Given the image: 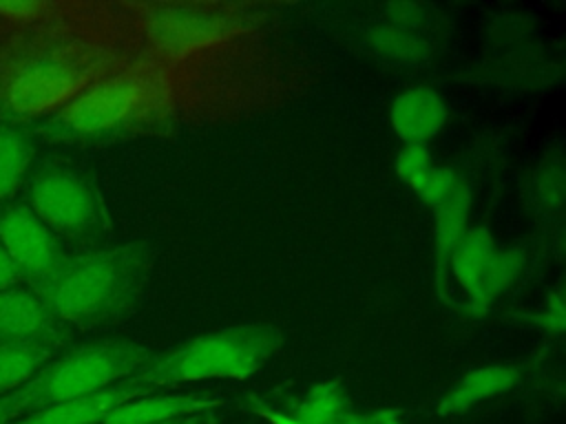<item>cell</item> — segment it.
<instances>
[{
  "mask_svg": "<svg viewBox=\"0 0 566 424\" xmlns=\"http://www.w3.org/2000/svg\"><path fill=\"white\" fill-rule=\"evenodd\" d=\"M126 55L106 18L73 4L38 24L0 31V117L29 126Z\"/></svg>",
  "mask_w": 566,
  "mask_h": 424,
  "instance_id": "1",
  "label": "cell"
},
{
  "mask_svg": "<svg viewBox=\"0 0 566 424\" xmlns=\"http://www.w3.org/2000/svg\"><path fill=\"white\" fill-rule=\"evenodd\" d=\"M175 97L168 68L130 53L29 128L42 144L104 146L159 128L175 113Z\"/></svg>",
  "mask_w": 566,
  "mask_h": 424,
  "instance_id": "2",
  "label": "cell"
},
{
  "mask_svg": "<svg viewBox=\"0 0 566 424\" xmlns=\"http://www.w3.org/2000/svg\"><path fill=\"white\" fill-rule=\"evenodd\" d=\"M150 272V243L130 241L71 254L35 294L73 331H99L133 311Z\"/></svg>",
  "mask_w": 566,
  "mask_h": 424,
  "instance_id": "3",
  "label": "cell"
},
{
  "mask_svg": "<svg viewBox=\"0 0 566 424\" xmlns=\"http://www.w3.org/2000/svg\"><path fill=\"white\" fill-rule=\"evenodd\" d=\"M139 57L172 64L256 33L268 7L252 2H135L124 4Z\"/></svg>",
  "mask_w": 566,
  "mask_h": 424,
  "instance_id": "4",
  "label": "cell"
},
{
  "mask_svg": "<svg viewBox=\"0 0 566 424\" xmlns=\"http://www.w3.org/2000/svg\"><path fill=\"white\" fill-rule=\"evenodd\" d=\"M20 199L73 252L102 247L113 221L95 172L71 157L38 155Z\"/></svg>",
  "mask_w": 566,
  "mask_h": 424,
  "instance_id": "5",
  "label": "cell"
},
{
  "mask_svg": "<svg viewBox=\"0 0 566 424\" xmlns=\"http://www.w3.org/2000/svg\"><path fill=\"white\" fill-rule=\"evenodd\" d=\"M281 344L283 331L272 325H234L153 356L133 375L153 391L208 380H248L279 353Z\"/></svg>",
  "mask_w": 566,
  "mask_h": 424,
  "instance_id": "6",
  "label": "cell"
},
{
  "mask_svg": "<svg viewBox=\"0 0 566 424\" xmlns=\"http://www.w3.org/2000/svg\"><path fill=\"white\" fill-rule=\"evenodd\" d=\"M153 356L148 347L122 338H99L64 349L4 398L11 420L113 386L137 373Z\"/></svg>",
  "mask_w": 566,
  "mask_h": 424,
  "instance_id": "7",
  "label": "cell"
},
{
  "mask_svg": "<svg viewBox=\"0 0 566 424\" xmlns=\"http://www.w3.org/2000/svg\"><path fill=\"white\" fill-rule=\"evenodd\" d=\"M0 245L9 254L20 283L33 292L73 254L20 197L0 205Z\"/></svg>",
  "mask_w": 566,
  "mask_h": 424,
  "instance_id": "8",
  "label": "cell"
},
{
  "mask_svg": "<svg viewBox=\"0 0 566 424\" xmlns=\"http://www.w3.org/2000/svg\"><path fill=\"white\" fill-rule=\"evenodd\" d=\"M73 333L27 285L0 289V342L53 340L71 344Z\"/></svg>",
  "mask_w": 566,
  "mask_h": 424,
  "instance_id": "9",
  "label": "cell"
},
{
  "mask_svg": "<svg viewBox=\"0 0 566 424\" xmlns=\"http://www.w3.org/2000/svg\"><path fill=\"white\" fill-rule=\"evenodd\" d=\"M144 393H155V391L142 380H137L135 375H130L113 386L18 417L11 424H102L117 406Z\"/></svg>",
  "mask_w": 566,
  "mask_h": 424,
  "instance_id": "10",
  "label": "cell"
},
{
  "mask_svg": "<svg viewBox=\"0 0 566 424\" xmlns=\"http://www.w3.org/2000/svg\"><path fill=\"white\" fill-rule=\"evenodd\" d=\"M447 119V102L424 84L398 93L389 106V126L402 146H427L444 128Z\"/></svg>",
  "mask_w": 566,
  "mask_h": 424,
  "instance_id": "11",
  "label": "cell"
},
{
  "mask_svg": "<svg viewBox=\"0 0 566 424\" xmlns=\"http://www.w3.org/2000/svg\"><path fill=\"white\" fill-rule=\"evenodd\" d=\"M221 406H226V398L208 389L144 393L117 406L102 424H159L201 411H219Z\"/></svg>",
  "mask_w": 566,
  "mask_h": 424,
  "instance_id": "12",
  "label": "cell"
},
{
  "mask_svg": "<svg viewBox=\"0 0 566 424\" xmlns=\"http://www.w3.org/2000/svg\"><path fill=\"white\" fill-rule=\"evenodd\" d=\"M522 375L524 369L513 362L475 367L469 373H464L455 384L449 386V391L436 404V413L440 417L467 413L473 406L515 389L522 382Z\"/></svg>",
  "mask_w": 566,
  "mask_h": 424,
  "instance_id": "13",
  "label": "cell"
},
{
  "mask_svg": "<svg viewBox=\"0 0 566 424\" xmlns=\"http://www.w3.org/2000/svg\"><path fill=\"white\" fill-rule=\"evenodd\" d=\"M471 201H473L471 183L464 177H460L453 192L436 210H431L433 212V274H436V287L440 298L447 292L449 256L469 227Z\"/></svg>",
  "mask_w": 566,
  "mask_h": 424,
  "instance_id": "14",
  "label": "cell"
},
{
  "mask_svg": "<svg viewBox=\"0 0 566 424\" xmlns=\"http://www.w3.org/2000/svg\"><path fill=\"white\" fill-rule=\"evenodd\" d=\"M38 155L31 128L0 117V205L20 197Z\"/></svg>",
  "mask_w": 566,
  "mask_h": 424,
  "instance_id": "15",
  "label": "cell"
},
{
  "mask_svg": "<svg viewBox=\"0 0 566 424\" xmlns=\"http://www.w3.org/2000/svg\"><path fill=\"white\" fill-rule=\"evenodd\" d=\"M285 411L303 424H352L356 415L354 402L338 378L312 384Z\"/></svg>",
  "mask_w": 566,
  "mask_h": 424,
  "instance_id": "16",
  "label": "cell"
},
{
  "mask_svg": "<svg viewBox=\"0 0 566 424\" xmlns=\"http://www.w3.org/2000/svg\"><path fill=\"white\" fill-rule=\"evenodd\" d=\"M526 265V250L515 247H497L491 263L482 272L475 287L464 298V309L473 318H482L495 298H500L522 274Z\"/></svg>",
  "mask_w": 566,
  "mask_h": 424,
  "instance_id": "17",
  "label": "cell"
},
{
  "mask_svg": "<svg viewBox=\"0 0 566 424\" xmlns=\"http://www.w3.org/2000/svg\"><path fill=\"white\" fill-rule=\"evenodd\" d=\"M69 349L53 340L0 342V398L11 395L27 384L49 360Z\"/></svg>",
  "mask_w": 566,
  "mask_h": 424,
  "instance_id": "18",
  "label": "cell"
},
{
  "mask_svg": "<svg viewBox=\"0 0 566 424\" xmlns=\"http://www.w3.org/2000/svg\"><path fill=\"white\" fill-rule=\"evenodd\" d=\"M365 42L376 57L396 66L418 68L427 66L433 57L431 38L394 26L389 22L374 24L365 35Z\"/></svg>",
  "mask_w": 566,
  "mask_h": 424,
  "instance_id": "19",
  "label": "cell"
},
{
  "mask_svg": "<svg viewBox=\"0 0 566 424\" xmlns=\"http://www.w3.org/2000/svg\"><path fill=\"white\" fill-rule=\"evenodd\" d=\"M495 250V239L486 225L467 227V232L462 234V239L458 241L449 256L447 283L449 278H453L464 289V294H469L480 280L486 265L491 263Z\"/></svg>",
  "mask_w": 566,
  "mask_h": 424,
  "instance_id": "20",
  "label": "cell"
},
{
  "mask_svg": "<svg viewBox=\"0 0 566 424\" xmlns=\"http://www.w3.org/2000/svg\"><path fill=\"white\" fill-rule=\"evenodd\" d=\"M69 4L49 0H0V31L38 24L62 13Z\"/></svg>",
  "mask_w": 566,
  "mask_h": 424,
  "instance_id": "21",
  "label": "cell"
},
{
  "mask_svg": "<svg viewBox=\"0 0 566 424\" xmlns=\"http://www.w3.org/2000/svg\"><path fill=\"white\" fill-rule=\"evenodd\" d=\"M382 11H385V22L427 35V38H431L436 26L440 24V15L433 13V9L427 4L394 2V4H385Z\"/></svg>",
  "mask_w": 566,
  "mask_h": 424,
  "instance_id": "22",
  "label": "cell"
},
{
  "mask_svg": "<svg viewBox=\"0 0 566 424\" xmlns=\"http://www.w3.org/2000/svg\"><path fill=\"white\" fill-rule=\"evenodd\" d=\"M460 174L449 168V166H433L422 179L420 183L413 188L416 197L429 208V210H436L455 188Z\"/></svg>",
  "mask_w": 566,
  "mask_h": 424,
  "instance_id": "23",
  "label": "cell"
},
{
  "mask_svg": "<svg viewBox=\"0 0 566 424\" xmlns=\"http://www.w3.org/2000/svg\"><path fill=\"white\" fill-rule=\"evenodd\" d=\"M433 168V157L429 146H402L396 155V174L411 190L420 179Z\"/></svg>",
  "mask_w": 566,
  "mask_h": 424,
  "instance_id": "24",
  "label": "cell"
},
{
  "mask_svg": "<svg viewBox=\"0 0 566 424\" xmlns=\"http://www.w3.org/2000/svg\"><path fill=\"white\" fill-rule=\"evenodd\" d=\"M520 318H524L528 325L539 327L542 331H548L553 336H562V331H564V296H562V287H557L555 292H551L546 296V303L542 305L539 311L524 314Z\"/></svg>",
  "mask_w": 566,
  "mask_h": 424,
  "instance_id": "25",
  "label": "cell"
},
{
  "mask_svg": "<svg viewBox=\"0 0 566 424\" xmlns=\"http://www.w3.org/2000/svg\"><path fill=\"white\" fill-rule=\"evenodd\" d=\"M564 172H562V163H548L542 168V172L535 177V186H533V197L537 203H542L544 208H553L562 203V192H564Z\"/></svg>",
  "mask_w": 566,
  "mask_h": 424,
  "instance_id": "26",
  "label": "cell"
},
{
  "mask_svg": "<svg viewBox=\"0 0 566 424\" xmlns=\"http://www.w3.org/2000/svg\"><path fill=\"white\" fill-rule=\"evenodd\" d=\"M245 404H248V409L252 411V413H256L259 417H263L268 424H303L301 420H296L290 411H285V409H274V406H270V404H265L261 398H256V395H250L248 400H245Z\"/></svg>",
  "mask_w": 566,
  "mask_h": 424,
  "instance_id": "27",
  "label": "cell"
},
{
  "mask_svg": "<svg viewBox=\"0 0 566 424\" xmlns=\"http://www.w3.org/2000/svg\"><path fill=\"white\" fill-rule=\"evenodd\" d=\"M352 424H405L400 409H374V411H356Z\"/></svg>",
  "mask_w": 566,
  "mask_h": 424,
  "instance_id": "28",
  "label": "cell"
},
{
  "mask_svg": "<svg viewBox=\"0 0 566 424\" xmlns=\"http://www.w3.org/2000/svg\"><path fill=\"white\" fill-rule=\"evenodd\" d=\"M13 285H22L20 283V276L9 258V254L4 252V247L0 245V289H7V287H13Z\"/></svg>",
  "mask_w": 566,
  "mask_h": 424,
  "instance_id": "29",
  "label": "cell"
},
{
  "mask_svg": "<svg viewBox=\"0 0 566 424\" xmlns=\"http://www.w3.org/2000/svg\"><path fill=\"white\" fill-rule=\"evenodd\" d=\"M217 422H219V411H201V413H192V415L159 422V424H217Z\"/></svg>",
  "mask_w": 566,
  "mask_h": 424,
  "instance_id": "30",
  "label": "cell"
},
{
  "mask_svg": "<svg viewBox=\"0 0 566 424\" xmlns=\"http://www.w3.org/2000/svg\"><path fill=\"white\" fill-rule=\"evenodd\" d=\"M11 413H9V406H7V400L0 398V424H11Z\"/></svg>",
  "mask_w": 566,
  "mask_h": 424,
  "instance_id": "31",
  "label": "cell"
}]
</instances>
